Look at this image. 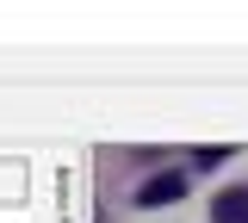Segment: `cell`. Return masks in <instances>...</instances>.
<instances>
[{"instance_id":"6da1fadb","label":"cell","mask_w":248,"mask_h":223,"mask_svg":"<svg viewBox=\"0 0 248 223\" xmlns=\"http://www.w3.org/2000/svg\"><path fill=\"white\" fill-rule=\"evenodd\" d=\"M137 198L143 205H174V198H186V174H155V180H143Z\"/></svg>"},{"instance_id":"7a4b0ae2","label":"cell","mask_w":248,"mask_h":223,"mask_svg":"<svg viewBox=\"0 0 248 223\" xmlns=\"http://www.w3.org/2000/svg\"><path fill=\"white\" fill-rule=\"evenodd\" d=\"M211 223H248V186H230L211 198Z\"/></svg>"}]
</instances>
